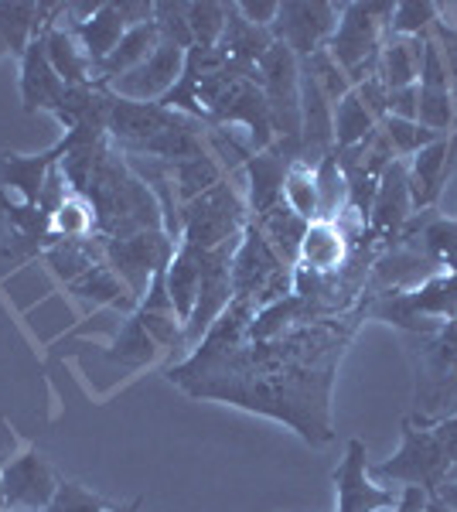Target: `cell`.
Listing matches in <instances>:
<instances>
[{
	"label": "cell",
	"mask_w": 457,
	"mask_h": 512,
	"mask_svg": "<svg viewBox=\"0 0 457 512\" xmlns=\"http://www.w3.org/2000/svg\"><path fill=\"white\" fill-rule=\"evenodd\" d=\"M82 195L89 198L96 212L99 239H127L164 229V212L157 195L134 175L127 158L110 144V137L99 147L96 168Z\"/></svg>",
	"instance_id": "cell-2"
},
{
	"label": "cell",
	"mask_w": 457,
	"mask_h": 512,
	"mask_svg": "<svg viewBox=\"0 0 457 512\" xmlns=\"http://www.w3.org/2000/svg\"><path fill=\"white\" fill-rule=\"evenodd\" d=\"M365 318L396 325L403 335H423L440 321H457V270L434 274L406 294H379L365 304Z\"/></svg>",
	"instance_id": "cell-6"
},
{
	"label": "cell",
	"mask_w": 457,
	"mask_h": 512,
	"mask_svg": "<svg viewBox=\"0 0 457 512\" xmlns=\"http://www.w3.org/2000/svg\"><path fill=\"white\" fill-rule=\"evenodd\" d=\"M236 11L256 28H273V21L280 14V0H239Z\"/></svg>",
	"instance_id": "cell-44"
},
{
	"label": "cell",
	"mask_w": 457,
	"mask_h": 512,
	"mask_svg": "<svg viewBox=\"0 0 457 512\" xmlns=\"http://www.w3.org/2000/svg\"><path fill=\"white\" fill-rule=\"evenodd\" d=\"M253 315V304L232 297L195 352L168 369V383L198 400H222L249 414L280 420L314 448L328 444L335 437L331 390L338 362L359 318H365V304L355 315L304 321L267 342L249 338Z\"/></svg>",
	"instance_id": "cell-1"
},
{
	"label": "cell",
	"mask_w": 457,
	"mask_h": 512,
	"mask_svg": "<svg viewBox=\"0 0 457 512\" xmlns=\"http://www.w3.org/2000/svg\"><path fill=\"white\" fill-rule=\"evenodd\" d=\"M294 161H304V154L294 144L273 140L267 151H256L246 158V181H249V219L267 216L284 202V181Z\"/></svg>",
	"instance_id": "cell-16"
},
{
	"label": "cell",
	"mask_w": 457,
	"mask_h": 512,
	"mask_svg": "<svg viewBox=\"0 0 457 512\" xmlns=\"http://www.w3.org/2000/svg\"><path fill=\"white\" fill-rule=\"evenodd\" d=\"M454 164H457V134L434 140V144L423 147V151H417L406 161L413 212L437 209V198L444 195V185H447V178H451Z\"/></svg>",
	"instance_id": "cell-18"
},
{
	"label": "cell",
	"mask_w": 457,
	"mask_h": 512,
	"mask_svg": "<svg viewBox=\"0 0 457 512\" xmlns=\"http://www.w3.org/2000/svg\"><path fill=\"white\" fill-rule=\"evenodd\" d=\"M423 38H386L379 52V79L382 86L393 93V89L417 86L420 79V59H423Z\"/></svg>",
	"instance_id": "cell-29"
},
{
	"label": "cell",
	"mask_w": 457,
	"mask_h": 512,
	"mask_svg": "<svg viewBox=\"0 0 457 512\" xmlns=\"http://www.w3.org/2000/svg\"><path fill=\"white\" fill-rule=\"evenodd\" d=\"M65 144L58 140L52 151L21 158V154H0V209H28L38 205L48 175L58 168Z\"/></svg>",
	"instance_id": "cell-17"
},
{
	"label": "cell",
	"mask_w": 457,
	"mask_h": 512,
	"mask_svg": "<svg viewBox=\"0 0 457 512\" xmlns=\"http://www.w3.org/2000/svg\"><path fill=\"white\" fill-rule=\"evenodd\" d=\"M229 21V4H215V0H195L188 4V31H191V48H215L226 31Z\"/></svg>",
	"instance_id": "cell-36"
},
{
	"label": "cell",
	"mask_w": 457,
	"mask_h": 512,
	"mask_svg": "<svg viewBox=\"0 0 457 512\" xmlns=\"http://www.w3.org/2000/svg\"><path fill=\"white\" fill-rule=\"evenodd\" d=\"M99 243H103L106 267L123 280V287H127L130 297L137 301V308L147 297V287H151L154 274H164L174 250H178L164 229L127 236V239H99Z\"/></svg>",
	"instance_id": "cell-10"
},
{
	"label": "cell",
	"mask_w": 457,
	"mask_h": 512,
	"mask_svg": "<svg viewBox=\"0 0 457 512\" xmlns=\"http://www.w3.org/2000/svg\"><path fill=\"white\" fill-rule=\"evenodd\" d=\"M116 11L123 14L127 28H137V24L154 21V4H144V0H120V4H116Z\"/></svg>",
	"instance_id": "cell-47"
},
{
	"label": "cell",
	"mask_w": 457,
	"mask_h": 512,
	"mask_svg": "<svg viewBox=\"0 0 457 512\" xmlns=\"http://www.w3.org/2000/svg\"><path fill=\"white\" fill-rule=\"evenodd\" d=\"M410 219H413L410 175H406V161L396 158L379 178V192H376V202H372V212H369V229H372V236L396 243Z\"/></svg>",
	"instance_id": "cell-19"
},
{
	"label": "cell",
	"mask_w": 457,
	"mask_h": 512,
	"mask_svg": "<svg viewBox=\"0 0 457 512\" xmlns=\"http://www.w3.org/2000/svg\"><path fill=\"white\" fill-rule=\"evenodd\" d=\"M427 506H430V495L417 489V485H406L393 512H427Z\"/></svg>",
	"instance_id": "cell-48"
},
{
	"label": "cell",
	"mask_w": 457,
	"mask_h": 512,
	"mask_svg": "<svg viewBox=\"0 0 457 512\" xmlns=\"http://www.w3.org/2000/svg\"><path fill=\"white\" fill-rule=\"evenodd\" d=\"M178 117V110H168L161 103H134V99H120L113 93L106 96V137L120 154H140Z\"/></svg>",
	"instance_id": "cell-12"
},
{
	"label": "cell",
	"mask_w": 457,
	"mask_h": 512,
	"mask_svg": "<svg viewBox=\"0 0 457 512\" xmlns=\"http://www.w3.org/2000/svg\"><path fill=\"white\" fill-rule=\"evenodd\" d=\"M246 222L249 216L243 198L236 195L229 178H222L205 195L181 205V243L195 250H219V246L243 239Z\"/></svg>",
	"instance_id": "cell-8"
},
{
	"label": "cell",
	"mask_w": 457,
	"mask_h": 512,
	"mask_svg": "<svg viewBox=\"0 0 457 512\" xmlns=\"http://www.w3.org/2000/svg\"><path fill=\"white\" fill-rule=\"evenodd\" d=\"M430 38L437 41L440 55H444V69H447V89H451V103H454V127H457V28L440 18L430 28Z\"/></svg>",
	"instance_id": "cell-42"
},
{
	"label": "cell",
	"mask_w": 457,
	"mask_h": 512,
	"mask_svg": "<svg viewBox=\"0 0 457 512\" xmlns=\"http://www.w3.org/2000/svg\"><path fill=\"white\" fill-rule=\"evenodd\" d=\"M65 4L55 7V14H62ZM48 18L45 24V52H48V62H52L55 76L65 82V86H93V65H89L86 52L82 45L72 35V28H58V18Z\"/></svg>",
	"instance_id": "cell-24"
},
{
	"label": "cell",
	"mask_w": 457,
	"mask_h": 512,
	"mask_svg": "<svg viewBox=\"0 0 457 512\" xmlns=\"http://www.w3.org/2000/svg\"><path fill=\"white\" fill-rule=\"evenodd\" d=\"M270 45H273V31L249 24L243 14L236 11V4H229L226 31H222L219 45H215L222 52V59L232 62V65H239V69H256L263 55H267Z\"/></svg>",
	"instance_id": "cell-25"
},
{
	"label": "cell",
	"mask_w": 457,
	"mask_h": 512,
	"mask_svg": "<svg viewBox=\"0 0 457 512\" xmlns=\"http://www.w3.org/2000/svg\"><path fill=\"white\" fill-rule=\"evenodd\" d=\"M161 45V31H157L154 21L137 24V28H127V35L120 38V45L106 55V62H99L93 69V82L96 86H113L116 79H123L127 72H134L137 65H144L154 55V48Z\"/></svg>",
	"instance_id": "cell-23"
},
{
	"label": "cell",
	"mask_w": 457,
	"mask_h": 512,
	"mask_svg": "<svg viewBox=\"0 0 457 512\" xmlns=\"http://www.w3.org/2000/svg\"><path fill=\"white\" fill-rule=\"evenodd\" d=\"M157 342L151 335H147V328H144V321L137 318V311L134 315H127V321H123V328L116 332L113 338V345H110V359L113 362H123V366H130V369H137V366H147V362H154L157 359Z\"/></svg>",
	"instance_id": "cell-34"
},
{
	"label": "cell",
	"mask_w": 457,
	"mask_h": 512,
	"mask_svg": "<svg viewBox=\"0 0 457 512\" xmlns=\"http://www.w3.org/2000/svg\"><path fill=\"white\" fill-rule=\"evenodd\" d=\"M140 502H144V499H134V502H127V506H110L106 512H137V509H140Z\"/></svg>",
	"instance_id": "cell-49"
},
{
	"label": "cell",
	"mask_w": 457,
	"mask_h": 512,
	"mask_svg": "<svg viewBox=\"0 0 457 512\" xmlns=\"http://www.w3.org/2000/svg\"><path fill=\"white\" fill-rule=\"evenodd\" d=\"M440 21V7L434 0H400L393 7L389 38H423Z\"/></svg>",
	"instance_id": "cell-37"
},
{
	"label": "cell",
	"mask_w": 457,
	"mask_h": 512,
	"mask_svg": "<svg viewBox=\"0 0 457 512\" xmlns=\"http://www.w3.org/2000/svg\"><path fill=\"white\" fill-rule=\"evenodd\" d=\"M168 175H171L174 195H178V205H185L191 198L205 195L209 188L219 185V181L226 178V171H222V164L215 161L212 154H198V158H191V161L171 164Z\"/></svg>",
	"instance_id": "cell-33"
},
{
	"label": "cell",
	"mask_w": 457,
	"mask_h": 512,
	"mask_svg": "<svg viewBox=\"0 0 457 512\" xmlns=\"http://www.w3.org/2000/svg\"><path fill=\"white\" fill-rule=\"evenodd\" d=\"M185 48L171 45L161 38V45L154 48V55L144 65H137L134 72H127L123 79H116L113 86H106L113 96L120 99H134V103H161L181 82L185 72Z\"/></svg>",
	"instance_id": "cell-15"
},
{
	"label": "cell",
	"mask_w": 457,
	"mask_h": 512,
	"mask_svg": "<svg viewBox=\"0 0 457 512\" xmlns=\"http://www.w3.org/2000/svg\"><path fill=\"white\" fill-rule=\"evenodd\" d=\"M69 291L76 294L79 301H89L93 308H116V311H123V315H134L137 311V301L130 297L127 287H123V280L106 267V260L89 267L79 280H72Z\"/></svg>",
	"instance_id": "cell-27"
},
{
	"label": "cell",
	"mask_w": 457,
	"mask_h": 512,
	"mask_svg": "<svg viewBox=\"0 0 457 512\" xmlns=\"http://www.w3.org/2000/svg\"><path fill=\"white\" fill-rule=\"evenodd\" d=\"M430 431L437 434V441L444 444V451H447V458H451V465L457 468V414L444 417V420H434V424H430ZM454 468H451V472H454Z\"/></svg>",
	"instance_id": "cell-46"
},
{
	"label": "cell",
	"mask_w": 457,
	"mask_h": 512,
	"mask_svg": "<svg viewBox=\"0 0 457 512\" xmlns=\"http://www.w3.org/2000/svg\"><path fill=\"white\" fill-rule=\"evenodd\" d=\"M342 18V4H328V0H287L280 4V14L273 21V41H284L290 52L297 55V62H307L311 55H318L321 48H328L331 35Z\"/></svg>",
	"instance_id": "cell-11"
},
{
	"label": "cell",
	"mask_w": 457,
	"mask_h": 512,
	"mask_svg": "<svg viewBox=\"0 0 457 512\" xmlns=\"http://www.w3.org/2000/svg\"><path fill=\"white\" fill-rule=\"evenodd\" d=\"M72 35H76V41L82 45V52H86L89 65L106 62V55L113 52L116 45H120V38L127 35V21H123V14L116 11V4H110L106 0L103 7L93 14L89 21L82 24H72Z\"/></svg>",
	"instance_id": "cell-26"
},
{
	"label": "cell",
	"mask_w": 457,
	"mask_h": 512,
	"mask_svg": "<svg viewBox=\"0 0 457 512\" xmlns=\"http://www.w3.org/2000/svg\"><path fill=\"white\" fill-rule=\"evenodd\" d=\"M417 113H420V89L417 86L393 89V93H389V117L417 120Z\"/></svg>",
	"instance_id": "cell-45"
},
{
	"label": "cell",
	"mask_w": 457,
	"mask_h": 512,
	"mask_svg": "<svg viewBox=\"0 0 457 512\" xmlns=\"http://www.w3.org/2000/svg\"><path fill=\"white\" fill-rule=\"evenodd\" d=\"M294 270L277 256L253 219L246 222L243 239L232 256V297L249 301L256 311L294 294Z\"/></svg>",
	"instance_id": "cell-5"
},
{
	"label": "cell",
	"mask_w": 457,
	"mask_h": 512,
	"mask_svg": "<svg viewBox=\"0 0 457 512\" xmlns=\"http://www.w3.org/2000/svg\"><path fill=\"white\" fill-rule=\"evenodd\" d=\"M58 478L38 448L11 458L0 468V492H4V512H41L52 502Z\"/></svg>",
	"instance_id": "cell-14"
},
{
	"label": "cell",
	"mask_w": 457,
	"mask_h": 512,
	"mask_svg": "<svg viewBox=\"0 0 457 512\" xmlns=\"http://www.w3.org/2000/svg\"><path fill=\"white\" fill-rule=\"evenodd\" d=\"M55 14V7H52ZM48 24V21H45ZM45 24L35 31V38L28 41L21 55V103H24V113H55V106L62 103L65 96V82L55 76L52 62H48V52H45Z\"/></svg>",
	"instance_id": "cell-20"
},
{
	"label": "cell",
	"mask_w": 457,
	"mask_h": 512,
	"mask_svg": "<svg viewBox=\"0 0 457 512\" xmlns=\"http://www.w3.org/2000/svg\"><path fill=\"white\" fill-rule=\"evenodd\" d=\"M260 72V86L270 106V120H273V134L284 144L301 147V62L290 52L284 41H273L267 48V55L256 65Z\"/></svg>",
	"instance_id": "cell-9"
},
{
	"label": "cell",
	"mask_w": 457,
	"mask_h": 512,
	"mask_svg": "<svg viewBox=\"0 0 457 512\" xmlns=\"http://www.w3.org/2000/svg\"><path fill=\"white\" fill-rule=\"evenodd\" d=\"M154 24H157V31H161L164 41L185 48V52L191 48L188 4H171V0H164V4H154Z\"/></svg>",
	"instance_id": "cell-41"
},
{
	"label": "cell",
	"mask_w": 457,
	"mask_h": 512,
	"mask_svg": "<svg viewBox=\"0 0 457 512\" xmlns=\"http://www.w3.org/2000/svg\"><path fill=\"white\" fill-rule=\"evenodd\" d=\"M400 451L393 458L379 461V465H369V475L376 478L379 485L389 482H403V485H417L434 499L440 485L451 478V458H447L444 444L437 441V434L430 431V424H417L413 417H406L400 424Z\"/></svg>",
	"instance_id": "cell-7"
},
{
	"label": "cell",
	"mask_w": 457,
	"mask_h": 512,
	"mask_svg": "<svg viewBox=\"0 0 457 512\" xmlns=\"http://www.w3.org/2000/svg\"><path fill=\"white\" fill-rule=\"evenodd\" d=\"M393 7L396 4H386V0L342 4V18H338L335 35L328 41V55L345 69L352 89L365 79L379 76V52L389 38Z\"/></svg>",
	"instance_id": "cell-4"
},
{
	"label": "cell",
	"mask_w": 457,
	"mask_h": 512,
	"mask_svg": "<svg viewBox=\"0 0 457 512\" xmlns=\"http://www.w3.org/2000/svg\"><path fill=\"white\" fill-rule=\"evenodd\" d=\"M106 509H110V502H106L103 495L89 492L82 482L62 478L55 495H52V502H48L41 512H106Z\"/></svg>",
	"instance_id": "cell-40"
},
{
	"label": "cell",
	"mask_w": 457,
	"mask_h": 512,
	"mask_svg": "<svg viewBox=\"0 0 457 512\" xmlns=\"http://www.w3.org/2000/svg\"><path fill=\"white\" fill-rule=\"evenodd\" d=\"M379 130L386 134L389 147H393L396 158H413L417 151H423V147H430L434 140H440V134H434V130L420 127L417 120H396V117H386L379 123Z\"/></svg>",
	"instance_id": "cell-38"
},
{
	"label": "cell",
	"mask_w": 457,
	"mask_h": 512,
	"mask_svg": "<svg viewBox=\"0 0 457 512\" xmlns=\"http://www.w3.org/2000/svg\"><path fill=\"white\" fill-rule=\"evenodd\" d=\"M0 512H4V492H0Z\"/></svg>",
	"instance_id": "cell-50"
},
{
	"label": "cell",
	"mask_w": 457,
	"mask_h": 512,
	"mask_svg": "<svg viewBox=\"0 0 457 512\" xmlns=\"http://www.w3.org/2000/svg\"><path fill=\"white\" fill-rule=\"evenodd\" d=\"M253 222L260 226V233L267 236V243L277 250L280 260H284L287 267H297V253H301V239L307 233V222L301 216H294L284 202H280L277 209H270L267 216H260Z\"/></svg>",
	"instance_id": "cell-31"
},
{
	"label": "cell",
	"mask_w": 457,
	"mask_h": 512,
	"mask_svg": "<svg viewBox=\"0 0 457 512\" xmlns=\"http://www.w3.org/2000/svg\"><path fill=\"white\" fill-rule=\"evenodd\" d=\"M331 482L338 492V512H382L396 509V502H400V495L369 475V454H365L362 437L348 441L342 465L331 472Z\"/></svg>",
	"instance_id": "cell-13"
},
{
	"label": "cell",
	"mask_w": 457,
	"mask_h": 512,
	"mask_svg": "<svg viewBox=\"0 0 457 512\" xmlns=\"http://www.w3.org/2000/svg\"><path fill=\"white\" fill-rule=\"evenodd\" d=\"M355 93H359V99L365 103V110H369L379 123L389 117V89L382 86V79H379V76H372V79L359 82V86H355Z\"/></svg>",
	"instance_id": "cell-43"
},
{
	"label": "cell",
	"mask_w": 457,
	"mask_h": 512,
	"mask_svg": "<svg viewBox=\"0 0 457 512\" xmlns=\"http://www.w3.org/2000/svg\"><path fill=\"white\" fill-rule=\"evenodd\" d=\"M198 284H202L198 256H195V250H191V246L178 243V250H174L171 263H168V274H164V287H168L171 308H174V315H178L181 325H188L191 311H195Z\"/></svg>",
	"instance_id": "cell-28"
},
{
	"label": "cell",
	"mask_w": 457,
	"mask_h": 512,
	"mask_svg": "<svg viewBox=\"0 0 457 512\" xmlns=\"http://www.w3.org/2000/svg\"><path fill=\"white\" fill-rule=\"evenodd\" d=\"M314 188H318V219L342 222L348 212V181L342 164H338L335 147L314 164Z\"/></svg>",
	"instance_id": "cell-30"
},
{
	"label": "cell",
	"mask_w": 457,
	"mask_h": 512,
	"mask_svg": "<svg viewBox=\"0 0 457 512\" xmlns=\"http://www.w3.org/2000/svg\"><path fill=\"white\" fill-rule=\"evenodd\" d=\"M301 69H304L314 82H318V89H321L324 99H328L331 106H335L342 96L352 93V82H348L342 65H338V62L328 55V48H321L318 55H311L307 62H301Z\"/></svg>",
	"instance_id": "cell-39"
},
{
	"label": "cell",
	"mask_w": 457,
	"mask_h": 512,
	"mask_svg": "<svg viewBox=\"0 0 457 512\" xmlns=\"http://www.w3.org/2000/svg\"><path fill=\"white\" fill-rule=\"evenodd\" d=\"M451 478H457V468H454V472H451Z\"/></svg>",
	"instance_id": "cell-51"
},
{
	"label": "cell",
	"mask_w": 457,
	"mask_h": 512,
	"mask_svg": "<svg viewBox=\"0 0 457 512\" xmlns=\"http://www.w3.org/2000/svg\"><path fill=\"white\" fill-rule=\"evenodd\" d=\"M379 130V120L365 110L359 93H348L335 103V147L338 151H352V147L365 144Z\"/></svg>",
	"instance_id": "cell-32"
},
{
	"label": "cell",
	"mask_w": 457,
	"mask_h": 512,
	"mask_svg": "<svg viewBox=\"0 0 457 512\" xmlns=\"http://www.w3.org/2000/svg\"><path fill=\"white\" fill-rule=\"evenodd\" d=\"M434 274H440V267L427 253L410 243H396L386 256H379V260L372 263L369 287L379 294H406Z\"/></svg>",
	"instance_id": "cell-21"
},
{
	"label": "cell",
	"mask_w": 457,
	"mask_h": 512,
	"mask_svg": "<svg viewBox=\"0 0 457 512\" xmlns=\"http://www.w3.org/2000/svg\"><path fill=\"white\" fill-rule=\"evenodd\" d=\"M284 205L304 222L318 219V188H314V164L294 161L284 181Z\"/></svg>",
	"instance_id": "cell-35"
},
{
	"label": "cell",
	"mask_w": 457,
	"mask_h": 512,
	"mask_svg": "<svg viewBox=\"0 0 457 512\" xmlns=\"http://www.w3.org/2000/svg\"><path fill=\"white\" fill-rule=\"evenodd\" d=\"M297 267L311 270V274H338L348 267V233L342 222H307V233L301 239V253H297Z\"/></svg>",
	"instance_id": "cell-22"
},
{
	"label": "cell",
	"mask_w": 457,
	"mask_h": 512,
	"mask_svg": "<svg viewBox=\"0 0 457 512\" xmlns=\"http://www.w3.org/2000/svg\"><path fill=\"white\" fill-rule=\"evenodd\" d=\"M413 366V407L417 424H434L457 414V321H440L434 332L406 335Z\"/></svg>",
	"instance_id": "cell-3"
}]
</instances>
